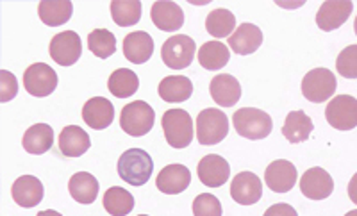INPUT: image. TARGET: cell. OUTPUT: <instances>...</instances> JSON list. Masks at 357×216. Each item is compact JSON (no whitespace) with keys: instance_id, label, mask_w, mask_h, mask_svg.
Returning a JSON list of instances; mask_svg holds the SVG:
<instances>
[{"instance_id":"ac0fdd59","label":"cell","mask_w":357,"mask_h":216,"mask_svg":"<svg viewBox=\"0 0 357 216\" xmlns=\"http://www.w3.org/2000/svg\"><path fill=\"white\" fill-rule=\"evenodd\" d=\"M151 17L155 27L165 31V33H175L184 24V13L181 6L175 4V2H168V0L154 2L151 9Z\"/></svg>"},{"instance_id":"f35d334b","label":"cell","mask_w":357,"mask_h":216,"mask_svg":"<svg viewBox=\"0 0 357 216\" xmlns=\"http://www.w3.org/2000/svg\"><path fill=\"white\" fill-rule=\"evenodd\" d=\"M349 196L354 204H357V173L352 177V179H350V183H349Z\"/></svg>"},{"instance_id":"5bb4252c","label":"cell","mask_w":357,"mask_h":216,"mask_svg":"<svg viewBox=\"0 0 357 216\" xmlns=\"http://www.w3.org/2000/svg\"><path fill=\"white\" fill-rule=\"evenodd\" d=\"M197 173H199V179L204 186L207 188H220L229 180L231 176V167L222 155L209 154L206 157H202L197 167Z\"/></svg>"},{"instance_id":"7bdbcfd3","label":"cell","mask_w":357,"mask_h":216,"mask_svg":"<svg viewBox=\"0 0 357 216\" xmlns=\"http://www.w3.org/2000/svg\"><path fill=\"white\" fill-rule=\"evenodd\" d=\"M138 216H149V215H138Z\"/></svg>"},{"instance_id":"5b68a950","label":"cell","mask_w":357,"mask_h":216,"mask_svg":"<svg viewBox=\"0 0 357 216\" xmlns=\"http://www.w3.org/2000/svg\"><path fill=\"white\" fill-rule=\"evenodd\" d=\"M155 122V113L151 104L143 102V100H134L127 104L120 114V127L123 132L134 138H142L152 131Z\"/></svg>"},{"instance_id":"4316f807","label":"cell","mask_w":357,"mask_h":216,"mask_svg":"<svg viewBox=\"0 0 357 216\" xmlns=\"http://www.w3.org/2000/svg\"><path fill=\"white\" fill-rule=\"evenodd\" d=\"M193 93V82L184 75H170L159 82V97L165 102H186Z\"/></svg>"},{"instance_id":"7a4b0ae2","label":"cell","mask_w":357,"mask_h":216,"mask_svg":"<svg viewBox=\"0 0 357 216\" xmlns=\"http://www.w3.org/2000/svg\"><path fill=\"white\" fill-rule=\"evenodd\" d=\"M236 132L247 139H264L272 132V116L264 111L256 109V107H243L238 109L232 116Z\"/></svg>"},{"instance_id":"484cf974","label":"cell","mask_w":357,"mask_h":216,"mask_svg":"<svg viewBox=\"0 0 357 216\" xmlns=\"http://www.w3.org/2000/svg\"><path fill=\"white\" fill-rule=\"evenodd\" d=\"M73 4L70 0H43L38 6V15L41 22L49 27L65 25L72 18Z\"/></svg>"},{"instance_id":"44dd1931","label":"cell","mask_w":357,"mask_h":216,"mask_svg":"<svg viewBox=\"0 0 357 216\" xmlns=\"http://www.w3.org/2000/svg\"><path fill=\"white\" fill-rule=\"evenodd\" d=\"M211 97L218 106L222 107H232L240 102L241 98V86L240 81L234 75L220 74L216 75L209 86Z\"/></svg>"},{"instance_id":"ffe728a7","label":"cell","mask_w":357,"mask_h":216,"mask_svg":"<svg viewBox=\"0 0 357 216\" xmlns=\"http://www.w3.org/2000/svg\"><path fill=\"white\" fill-rule=\"evenodd\" d=\"M154 54V40L145 31H136L123 38V56L134 65H143Z\"/></svg>"},{"instance_id":"7402d4cb","label":"cell","mask_w":357,"mask_h":216,"mask_svg":"<svg viewBox=\"0 0 357 216\" xmlns=\"http://www.w3.org/2000/svg\"><path fill=\"white\" fill-rule=\"evenodd\" d=\"M263 43V33L254 24H241L234 33L229 36V47L240 56L254 54Z\"/></svg>"},{"instance_id":"f546056e","label":"cell","mask_w":357,"mask_h":216,"mask_svg":"<svg viewBox=\"0 0 357 216\" xmlns=\"http://www.w3.org/2000/svg\"><path fill=\"white\" fill-rule=\"evenodd\" d=\"M107 88L116 98H129L138 91L139 79L132 70L118 68L109 75Z\"/></svg>"},{"instance_id":"d6986e66","label":"cell","mask_w":357,"mask_h":216,"mask_svg":"<svg viewBox=\"0 0 357 216\" xmlns=\"http://www.w3.org/2000/svg\"><path fill=\"white\" fill-rule=\"evenodd\" d=\"M11 195L20 208H36L43 200V184L34 176H22L13 184Z\"/></svg>"},{"instance_id":"6da1fadb","label":"cell","mask_w":357,"mask_h":216,"mask_svg":"<svg viewBox=\"0 0 357 216\" xmlns=\"http://www.w3.org/2000/svg\"><path fill=\"white\" fill-rule=\"evenodd\" d=\"M152 171H154V161L143 148H129L118 160L120 179L136 188L149 183Z\"/></svg>"},{"instance_id":"74e56055","label":"cell","mask_w":357,"mask_h":216,"mask_svg":"<svg viewBox=\"0 0 357 216\" xmlns=\"http://www.w3.org/2000/svg\"><path fill=\"white\" fill-rule=\"evenodd\" d=\"M263 216H298V213L289 204H273L272 208L266 209Z\"/></svg>"},{"instance_id":"836d02e7","label":"cell","mask_w":357,"mask_h":216,"mask_svg":"<svg viewBox=\"0 0 357 216\" xmlns=\"http://www.w3.org/2000/svg\"><path fill=\"white\" fill-rule=\"evenodd\" d=\"M88 49L100 59H107L116 52V38L107 29H95L88 36Z\"/></svg>"},{"instance_id":"4dcf8cb0","label":"cell","mask_w":357,"mask_h":216,"mask_svg":"<svg viewBox=\"0 0 357 216\" xmlns=\"http://www.w3.org/2000/svg\"><path fill=\"white\" fill-rule=\"evenodd\" d=\"M142 2L139 0H113L111 2V17L120 27L136 25L142 18Z\"/></svg>"},{"instance_id":"ab89813d","label":"cell","mask_w":357,"mask_h":216,"mask_svg":"<svg viewBox=\"0 0 357 216\" xmlns=\"http://www.w3.org/2000/svg\"><path fill=\"white\" fill-rule=\"evenodd\" d=\"M36 216H63V215H61V213L54 211V209H47V211H41V213H38Z\"/></svg>"},{"instance_id":"277c9868","label":"cell","mask_w":357,"mask_h":216,"mask_svg":"<svg viewBox=\"0 0 357 216\" xmlns=\"http://www.w3.org/2000/svg\"><path fill=\"white\" fill-rule=\"evenodd\" d=\"M229 134V118L223 111L207 107L197 116V138L200 145H218Z\"/></svg>"},{"instance_id":"30bf717a","label":"cell","mask_w":357,"mask_h":216,"mask_svg":"<svg viewBox=\"0 0 357 216\" xmlns=\"http://www.w3.org/2000/svg\"><path fill=\"white\" fill-rule=\"evenodd\" d=\"M50 57L57 65L72 66L79 61L82 54V41L81 36L73 31H65L52 38L49 47Z\"/></svg>"},{"instance_id":"9a60e30c","label":"cell","mask_w":357,"mask_h":216,"mask_svg":"<svg viewBox=\"0 0 357 216\" xmlns=\"http://www.w3.org/2000/svg\"><path fill=\"white\" fill-rule=\"evenodd\" d=\"M296 168L291 161L277 160L270 163L264 171V183L272 192L275 193H288L293 190L296 183Z\"/></svg>"},{"instance_id":"83f0119b","label":"cell","mask_w":357,"mask_h":216,"mask_svg":"<svg viewBox=\"0 0 357 216\" xmlns=\"http://www.w3.org/2000/svg\"><path fill=\"white\" fill-rule=\"evenodd\" d=\"M312 122L304 111H291L286 116V122L282 125V134L289 143H302L309 139L312 132Z\"/></svg>"},{"instance_id":"60d3db41","label":"cell","mask_w":357,"mask_h":216,"mask_svg":"<svg viewBox=\"0 0 357 216\" xmlns=\"http://www.w3.org/2000/svg\"><path fill=\"white\" fill-rule=\"evenodd\" d=\"M345 216H357V209H354V211H349Z\"/></svg>"},{"instance_id":"ba28073f","label":"cell","mask_w":357,"mask_h":216,"mask_svg":"<svg viewBox=\"0 0 357 216\" xmlns=\"http://www.w3.org/2000/svg\"><path fill=\"white\" fill-rule=\"evenodd\" d=\"M337 88L334 74L327 68H314L307 72L302 81V93L309 102L321 104L329 100Z\"/></svg>"},{"instance_id":"1f68e13d","label":"cell","mask_w":357,"mask_h":216,"mask_svg":"<svg viewBox=\"0 0 357 216\" xmlns=\"http://www.w3.org/2000/svg\"><path fill=\"white\" fill-rule=\"evenodd\" d=\"M104 209L111 216H127L134 209V196L127 190L113 186L104 193Z\"/></svg>"},{"instance_id":"3957f363","label":"cell","mask_w":357,"mask_h":216,"mask_svg":"<svg viewBox=\"0 0 357 216\" xmlns=\"http://www.w3.org/2000/svg\"><path fill=\"white\" fill-rule=\"evenodd\" d=\"M167 143L174 148H186L193 141V120L184 109H168L161 120Z\"/></svg>"},{"instance_id":"4fadbf2b","label":"cell","mask_w":357,"mask_h":216,"mask_svg":"<svg viewBox=\"0 0 357 216\" xmlns=\"http://www.w3.org/2000/svg\"><path fill=\"white\" fill-rule=\"evenodd\" d=\"M231 196L234 202L241 206L257 204L263 196V184L261 179L252 171H241L232 179Z\"/></svg>"},{"instance_id":"9c48e42d","label":"cell","mask_w":357,"mask_h":216,"mask_svg":"<svg viewBox=\"0 0 357 216\" xmlns=\"http://www.w3.org/2000/svg\"><path fill=\"white\" fill-rule=\"evenodd\" d=\"M57 74L52 66L45 63H34L24 74V86L29 95L33 97H49L57 88Z\"/></svg>"},{"instance_id":"d4e9b609","label":"cell","mask_w":357,"mask_h":216,"mask_svg":"<svg viewBox=\"0 0 357 216\" xmlns=\"http://www.w3.org/2000/svg\"><path fill=\"white\" fill-rule=\"evenodd\" d=\"M68 192L79 204H93L98 196V180L88 171H77L70 179Z\"/></svg>"},{"instance_id":"603a6c76","label":"cell","mask_w":357,"mask_h":216,"mask_svg":"<svg viewBox=\"0 0 357 216\" xmlns=\"http://www.w3.org/2000/svg\"><path fill=\"white\" fill-rule=\"evenodd\" d=\"M91 147L89 136L77 125L65 127L59 134V151L65 157H81Z\"/></svg>"},{"instance_id":"e575fe53","label":"cell","mask_w":357,"mask_h":216,"mask_svg":"<svg viewBox=\"0 0 357 216\" xmlns=\"http://www.w3.org/2000/svg\"><path fill=\"white\" fill-rule=\"evenodd\" d=\"M336 70L341 77L357 79V45L341 50L336 59Z\"/></svg>"},{"instance_id":"8992f818","label":"cell","mask_w":357,"mask_h":216,"mask_svg":"<svg viewBox=\"0 0 357 216\" xmlns=\"http://www.w3.org/2000/svg\"><path fill=\"white\" fill-rule=\"evenodd\" d=\"M197 45L186 34H175L162 43V63L172 70H184L191 65L195 57Z\"/></svg>"},{"instance_id":"52a82bcc","label":"cell","mask_w":357,"mask_h":216,"mask_svg":"<svg viewBox=\"0 0 357 216\" xmlns=\"http://www.w3.org/2000/svg\"><path fill=\"white\" fill-rule=\"evenodd\" d=\"M325 118L337 131H352L357 127V98L337 95L325 107Z\"/></svg>"},{"instance_id":"b9f144b4","label":"cell","mask_w":357,"mask_h":216,"mask_svg":"<svg viewBox=\"0 0 357 216\" xmlns=\"http://www.w3.org/2000/svg\"><path fill=\"white\" fill-rule=\"evenodd\" d=\"M354 31H356V36H357V18H356V22H354Z\"/></svg>"},{"instance_id":"f1b7e54d","label":"cell","mask_w":357,"mask_h":216,"mask_svg":"<svg viewBox=\"0 0 357 216\" xmlns=\"http://www.w3.org/2000/svg\"><path fill=\"white\" fill-rule=\"evenodd\" d=\"M231 59L229 47L222 41H207L199 50V63L206 70H222Z\"/></svg>"},{"instance_id":"8fae6325","label":"cell","mask_w":357,"mask_h":216,"mask_svg":"<svg viewBox=\"0 0 357 216\" xmlns=\"http://www.w3.org/2000/svg\"><path fill=\"white\" fill-rule=\"evenodd\" d=\"M301 192L311 200H324L333 195L334 180L329 171H325L324 168H309L301 177Z\"/></svg>"},{"instance_id":"8d00e7d4","label":"cell","mask_w":357,"mask_h":216,"mask_svg":"<svg viewBox=\"0 0 357 216\" xmlns=\"http://www.w3.org/2000/svg\"><path fill=\"white\" fill-rule=\"evenodd\" d=\"M17 77L11 72H8V70H0V102H9L11 98L17 97Z\"/></svg>"},{"instance_id":"cb8c5ba5","label":"cell","mask_w":357,"mask_h":216,"mask_svg":"<svg viewBox=\"0 0 357 216\" xmlns=\"http://www.w3.org/2000/svg\"><path fill=\"white\" fill-rule=\"evenodd\" d=\"M22 145L29 154H45L54 145V129L47 123H36V125L29 127L24 134V139H22Z\"/></svg>"},{"instance_id":"d6a6232c","label":"cell","mask_w":357,"mask_h":216,"mask_svg":"<svg viewBox=\"0 0 357 216\" xmlns=\"http://www.w3.org/2000/svg\"><path fill=\"white\" fill-rule=\"evenodd\" d=\"M207 33L215 38H227L236 29V17L229 9H215L206 18Z\"/></svg>"},{"instance_id":"7c38bea8","label":"cell","mask_w":357,"mask_h":216,"mask_svg":"<svg viewBox=\"0 0 357 216\" xmlns=\"http://www.w3.org/2000/svg\"><path fill=\"white\" fill-rule=\"evenodd\" d=\"M354 4L350 0H327L317 13V24L321 31L331 33L349 20Z\"/></svg>"},{"instance_id":"d590c367","label":"cell","mask_w":357,"mask_h":216,"mask_svg":"<svg viewBox=\"0 0 357 216\" xmlns=\"http://www.w3.org/2000/svg\"><path fill=\"white\" fill-rule=\"evenodd\" d=\"M193 215L195 216H222V204L211 193H202L193 200Z\"/></svg>"},{"instance_id":"2e32d148","label":"cell","mask_w":357,"mask_h":216,"mask_svg":"<svg viewBox=\"0 0 357 216\" xmlns=\"http://www.w3.org/2000/svg\"><path fill=\"white\" fill-rule=\"evenodd\" d=\"M82 120L86 122V125L95 131H104L113 123L114 106L111 104V100L104 97L89 98L82 107Z\"/></svg>"},{"instance_id":"e0dca14e","label":"cell","mask_w":357,"mask_h":216,"mask_svg":"<svg viewBox=\"0 0 357 216\" xmlns=\"http://www.w3.org/2000/svg\"><path fill=\"white\" fill-rule=\"evenodd\" d=\"M191 173L184 164H168L159 171L155 186L165 195H178L190 186Z\"/></svg>"}]
</instances>
